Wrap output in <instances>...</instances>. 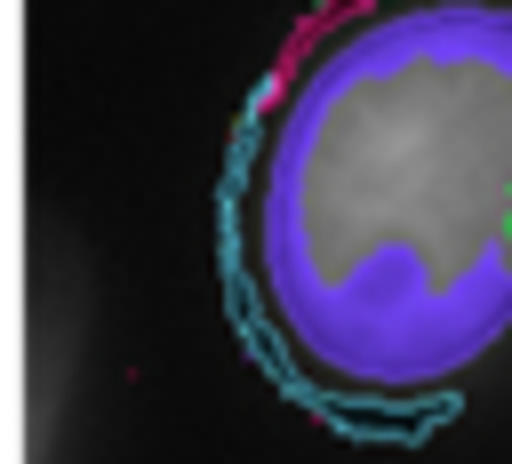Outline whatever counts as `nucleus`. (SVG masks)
Returning a JSON list of instances; mask_svg holds the SVG:
<instances>
[{"instance_id":"f257e3e1","label":"nucleus","mask_w":512,"mask_h":464,"mask_svg":"<svg viewBox=\"0 0 512 464\" xmlns=\"http://www.w3.org/2000/svg\"><path fill=\"white\" fill-rule=\"evenodd\" d=\"M256 256L304 368L360 392L472 368L512 328V8L352 32L272 136Z\"/></svg>"}]
</instances>
